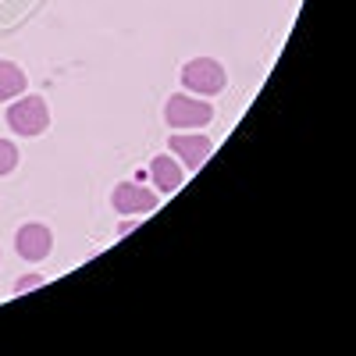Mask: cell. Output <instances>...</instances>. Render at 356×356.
Wrapping results in <instances>:
<instances>
[{
  "mask_svg": "<svg viewBox=\"0 0 356 356\" xmlns=\"http://www.w3.org/2000/svg\"><path fill=\"white\" fill-rule=\"evenodd\" d=\"M43 282H47L43 275H25V278H18V282H15V292H29V289H40Z\"/></svg>",
  "mask_w": 356,
  "mask_h": 356,
  "instance_id": "obj_10",
  "label": "cell"
},
{
  "mask_svg": "<svg viewBox=\"0 0 356 356\" xmlns=\"http://www.w3.org/2000/svg\"><path fill=\"white\" fill-rule=\"evenodd\" d=\"M157 203H161V193L146 189L139 182H118L114 193H111V207L118 214H125V218L150 214V211H157Z\"/></svg>",
  "mask_w": 356,
  "mask_h": 356,
  "instance_id": "obj_4",
  "label": "cell"
},
{
  "mask_svg": "<svg viewBox=\"0 0 356 356\" xmlns=\"http://www.w3.org/2000/svg\"><path fill=\"white\" fill-rule=\"evenodd\" d=\"M25 86H29V79H25V72H22L15 61H0V100L22 97Z\"/></svg>",
  "mask_w": 356,
  "mask_h": 356,
  "instance_id": "obj_8",
  "label": "cell"
},
{
  "mask_svg": "<svg viewBox=\"0 0 356 356\" xmlns=\"http://www.w3.org/2000/svg\"><path fill=\"white\" fill-rule=\"evenodd\" d=\"M225 82H228V75L214 57H193V61L182 65V86L193 97H214L225 89Z\"/></svg>",
  "mask_w": 356,
  "mask_h": 356,
  "instance_id": "obj_3",
  "label": "cell"
},
{
  "mask_svg": "<svg viewBox=\"0 0 356 356\" xmlns=\"http://www.w3.org/2000/svg\"><path fill=\"white\" fill-rule=\"evenodd\" d=\"M168 146H171V157L178 161V164H186V168H200V164H207V157L214 154V143H211V136H186V132H178V136H171L168 139Z\"/></svg>",
  "mask_w": 356,
  "mask_h": 356,
  "instance_id": "obj_6",
  "label": "cell"
},
{
  "mask_svg": "<svg viewBox=\"0 0 356 356\" xmlns=\"http://www.w3.org/2000/svg\"><path fill=\"white\" fill-rule=\"evenodd\" d=\"M18 168V146L11 139H0V178Z\"/></svg>",
  "mask_w": 356,
  "mask_h": 356,
  "instance_id": "obj_9",
  "label": "cell"
},
{
  "mask_svg": "<svg viewBox=\"0 0 356 356\" xmlns=\"http://www.w3.org/2000/svg\"><path fill=\"white\" fill-rule=\"evenodd\" d=\"M50 250H54V232L43 221H29V225H22L15 232V253L22 260H33L36 264V260L50 257Z\"/></svg>",
  "mask_w": 356,
  "mask_h": 356,
  "instance_id": "obj_5",
  "label": "cell"
},
{
  "mask_svg": "<svg viewBox=\"0 0 356 356\" xmlns=\"http://www.w3.org/2000/svg\"><path fill=\"white\" fill-rule=\"evenodd\" d=\"M164 118L175 132H182V129L193 132V129H203V125L214 122V107L200 97H193V93H175L164 104Z\"/></svg>",
  "mask_w": 356,
  "mask_h": 356,
  "instance_id": "obj_1",
  "label": "cell"
},
{
  "mask_svg": "<svg viewBox=\"0 0 356 356\" xmlns=\"http://www.w3.org/2000/svg\"><path fill=\"white\" fill-rule=\"evenodd\" d=\"M8 129L15 136H43L50 129V107L43 97H15L8 107Z\"/></svg>",
  "mask_w": 356,
  "mask_h": 356,
  "instance_id": "obj_2",
  "label": "cell"
},
{
  "mask_svg": "<svg viewBox=\"0 0 356 356\" xmlns=\"http://www.w3.org/2000/svg\"><path fill=\"white\" fill-rule=\"evenodd\" d=\"M150 178H154V189L157 193H175L178 186H182V164H178L175 157H168V154H157L154 161H150Z\"/></svg>",
  "mask_w": 356,
  "mask_h": 356,
  "instance_id": "obj_7",
  "label": "cell"
}]
</instances>
